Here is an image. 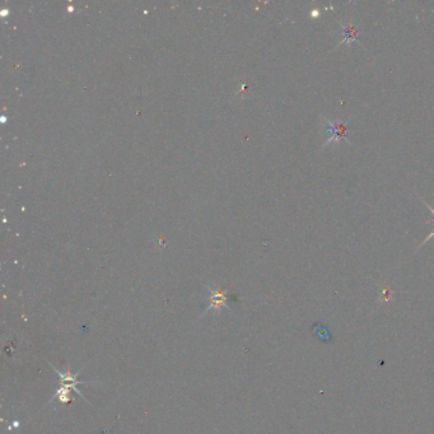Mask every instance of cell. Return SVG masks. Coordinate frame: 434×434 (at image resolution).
I'll return each instance as SVG.
<instances>
[{"mask_svg":"<svg viewBox=\"0 0 434 434\" xmlns=\"http://www.w3.org/2000/svg\"><path fill=\"white\" fill-rule=\"evenodd\" d=\"M321 125L323 127V132L326 135V140L323 143L321 148H325L327 145L340 144L341 142H345L346 144L351 145L350 140L348 139L349 127L346 124L341 120H330L326 117H321Z\"/></svg>","mask_w":434,"mask_h":434,"instance_id":"6da1fadb","label":"cell"},{"mask_svg":"<svg viewBox=\"0 0 434 434\" xmlns=\"http://www.w3.org/2000/svg\"><path fill=\"white\" fill-rule=\"evenodd\" d=\"M49 364H50V367H51V368H53V370L55 371L56 374H58V376H59V383H60V386H65V387L70 388V390H73V391H74L75 394H78V395H79V396H82V399H84V401H86V403H88L86 397L83 396V394H82V392H80L79 390H78L77 386L78 385H86V383H97V382L79 381V379H78V376H79L82 371H80V372H78V373H75V374H71V373L69 372V371H66V372H62V371H59L58 368H56V367L54 366V364H51V362H49Z\"/></svg>","mask_w":434,"mask_h":434,"instance_id":"7a4b0ae2","label":"cell"},{"mask_svg":"<svg viewBox=\"0 0 434 434\" xmlns=\"http://www.w3.org/2000/svg\"><path fill=\"white\" fill-rule=\"evenodd\" d=\"M210 297H209V306L205 311L201 313L200 317H203L204 314H207L208 312L212 311V310H220L222 307H227L228 303V294L225 290L222 289H209Z\"/></svg>","mask_w":434,"mask_h":434,"instance_id":"3957f363","label":"cell"},{"mask_svg":"<svg viewBox=\"0 0 434 434\" xmlns=\"http://www.w3.org/2000/svg\"><path fill=\"white\" fill-rule=\"evenodd\" d=\"M340 26H341L342 32H344L345 36H344V38H342L341 42H340L339 45H338V47L341 46V45H344V43L350 42V41L358 40L359 32H358L357 28H355L354 26L351 25V23H349V25H345V23H341V22H340Z\"/></svg>","mask_w":434,"mask_h":434,"instance_id":"277c9868","label":"cell"},{"mask_svg":"<svg viewBox=\"0 0 434 434\" xmlns=\"http://www.w3.org/2000/svg\"><path fill=\"white\" fill-rule=\"evenodd\" d=\"M70 391H71L70 388L65 387V386H59L58 390H56L55 394H54V396L51 397L50 403L55 400V399H59V401L62 403H69L71 400H73Z\"/></svg>","mask_w":434,"mask_h":434,"instance_id":"5b68a950","label":"cell"},{"mask_svg":"<svg viewBox=\"0 0 434 434\" xmlns=\"http://www.w3.org/2000/svg\"><path fill=\"white\" fill-rule=\"evenodd\" d=\"M420 199H422V197H420ZM422 201H423V203H424V204H425V205H427V208H429V210H431V212H432V214H433V231H432V232H431V234H429L428 237H427V238H425V240H424V241H423L422 244L419 245L418 249H419V248H420V247H423V246H424V245H425V244H427V242H428V241H429V240H432V238H433V237H434V209H433V208H432V207H431V205H429V204H428V203H425V201H424V200H423V199H422Z\"/></svg>","mask_w":434,"mask_h":434,"instance_id":"8992f818","label":"cell"}]
</instances>
